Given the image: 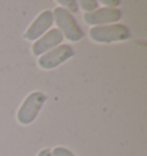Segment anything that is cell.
<instances>
[{
  "label": "cell",
  "mask_w": 147,
  "mask_h": 156,
  "mask_svg": "<svg viewBox=\"0 0 147 156\" xmlns=\"http://www.w3.org/2000/svg\"><path fill=\"white\" fill-rule=\"evenodd\" d=\"M58 4L61 6H63L62 8H64L66 10H68L69 13L71 12H77L78 10V2L75 0H59Z\"/></svg>",
  "instance_id": "obj_9"
},
{
  "label": "cell",
  "mask_w": 147,
  "mask_h": 156,
  "mask_svg": "<svg viewBox=\"0 0 147 156\" xmlns=\"http://www.w3.org/2000/svg\"><path fill=\"white\" fill-rule=\"evenodd\" d=\"M122 19V12L117 8H98L92 13H85L84 21L88 25L99 27L100 24H110L116 23Z\"/></svg>",
  "instance_id": "obj_5"
},
{
  "label": "cell",
  "mask_w": 147,
  "mask_h": 156,
  "mask_svg": "<svg viewBox=\"0 0 147 156\" xmlns=\"http://www.w3.org/2000/svg\"><path fill=\"white\" fill-rule=\"evenodd\" d=\"M37 156H52V153H51V149H48V148H44V149H41V151L38 153V155Z\"/></svg>",
  "instance_id": "obj_12"
},
{
  "label": "cell",
  "mask_w": 147,
  "mask_h": 156,
  "mask_svg": "<svg viewBox=\"0 0 147 156\" xmlns=\"http://www.w3.org/2000/svg\"><path fill=\"white\" fill-rule=\"evenodd\" d=\"M78 6H81L82 9L85 10L86 13H92V12L98 9L99 4L95 0H82L78 2Z\"/></svg>",
  "instance_id": "obj_8"
},
{
  "label": "cell",
  "mask_w": 147,
  "mask_h": 156,
  "mask_svg": "<svg viewBox=\"0 0 147 156\" xmlns=\"http://www.w3.org/2000/svg\"><path fill=\"white\" fill-rule=\"evenodd\" d=\"M51 153H52V156H75L74 153L64 147H55L53 151H51Z\"/></svg>",
  "instance_id": "obj_10"
},
{
  "label": "cell",
  "mask_w": 147,
  "mask_h": 156,
  "mask_svg": "<svg viewBox=\"0 0 147 156\" xmlns=\"http://www.w3.org/2000/svg\"><path fill=\"white\" fill-rule=\"evenodd\" d=\"M63 40V36L58 29H52L37 39L32 45V54L34 56H41L51 49L58 47Z\"/></svg>",
  "instance_id": "obj_7"
},
{
  "label": "cell",
  "mask_w": 147,
  "mask_h": 156,
  "mask_svg": "<svg viewBox=\"0 0 147 156\" xmlns=\"http://www.w3.org/2000/svg\"><path fill=\"white\" fill-rule=\"evenodd\" d=\"M74 55H75V52L70 45H59L58 47L43 54L38 60V64L44 70H51L59 67L60 64L73 58Z\"/></svg>",
  "instance_id": "obj_4"
},
{
  "label": "cell",
  "mask_w": 147,
  "mask_h": 156,
  "mask_svg": "<svg viewBox=\"0 0 147 156\" xmlns=\"http://www.w3.org/2000/svg\"><path fill=\"white\" fill-rule=\"evenodd\" d=\"M53 22V13L51 10L41 12L24 32V39L29 41H36L43 34H45V32H47V30L52 27Z\"/></svg>",
  "instance_id": "obj_6"
},
{
  "label": "cell",
  "mask_w": 147,
  "mask_h": 156,
  "mask_svg": "<svg viewBox=\"0 0 147 156\" xmlns=\"http://www.w3.org/2000/svg\"><path fill=\"white\" fill-rule=\"evenodd\" d=\"M101 4L106 6L107 8H115L116 6L121 5V1L120 0H101Z\"/></svg>",
  "instance_id": "obj_11"
},
{
  "label": "cell",
  "mask_w": 147,
  "mask_h": 156,
  "mask_svg": "<svg viewBox=\"0 0 147 156\" xmlns=\"http://www.w3.org/2000/svg\"><path fill=\"white\" fill-rule=\"evenodd\" d=\"M46 100H47V97L43 92L37 91V92L30 93L24 99V101L22 102L17 112L16 118L19 123H21L22 125H29L31 123H34L41 107L46 102Z\"/></svg>",
  "instance_id": "obj_3"
},
{
  "label": "cell",
  "mask_w": 147,
  "mask_h": 156,
  "mask_svg": "<svg viewBox=\"0 0 147 156\" xmlns=\"http://www.w3.org/2000/svg\"><path fill=\"white\" fill-rule=\"evenodd\" d=\"M90 38L95 43L110 44L116 41H123L131 37V32L127 27L123 24H109L92 27L90 29Z\"/></svg>",
  "instance_id": "obj_2"
},
{
  "label": "cell",
  "mask_w": 147,
  "mask_h": 156,
  "mask_svg": "<svg viewBox=\"0 0 147 156\" xmlns=\"http://www.w3.org/2000/svg\"><path fill=\"white\" fill-rule=\"evenodd\" d=\"M52 13L55 24L58 25V30L62 34L63 38L73 43L79 41L82 38H84L85 34L71 13H69L62 7H56Z\"/></svg>",
  "instance_id": "obj_1"
}]
</instances>
